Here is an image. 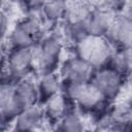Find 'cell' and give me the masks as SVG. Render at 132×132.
Masks as SVG:
<instances>
[{
  "label": "cell",
  "mask_w": 132,
  "mask_h": 132,
  "mask_svg": "<svg viewBox=\"0 0 132 132\" xmlns=\"http://www.w3.org/2000/svg\"><path fill=\"white\" fill-rule=\"evenodd\" d=\"M82 55L91 63H101L109 55L107 44L99 39L94 40H84L81 44Z\"/></svg>",
  "instance_id": "6da1fadb"
},
{
  "label": "cell",
  "mask_w": 132,
  "mask_h": 132,
  "mask_svg": "<svg viewBox=\"0 0 132 132\" xmlns=\"http://www.w3.org/2000/svg\"><path fill=\"white\" fill-rule=\"evenodd\" d=\"M119 75L114 70H105L98 75L96 88L102 95H112L119 87Z\"/></svg>",
  "instance_id": "7a4b0ae2"
},
{
  "label": "cell",
  "mask_w": 132,
  "mask_h": 132,
  "mask_svg": "<svg viewBox=\"0 0 132 132\" xmlns=\"http://www.w3.org/2000/svg\"><path fill=\"white\" fill-rule=\"evenodd\" d=\"M110 26L112 27L114 37L118 39V41L129 43L131 36V23L129 20L124 18L122 20L116 21L114 23H111Z\"/></svg>",
  "instance_id": "3957f363"
},
{
  "label": "cell",
  "mask_w": 132,
  "mask_h": 132,
  "mask_svg": "<svg viewBox=\"0 0 132 132\" xmlns=\"http://www.w3.org/2000/svg\"><path fill=\"white\" fill-rule=\"evenodd\" d=\"M90 31L96 32L95 34H99V32L108 30L109 26L111 25V22L109 21L108 14H106L103 11H97L93 13L90 18Z\"/></svg>",
  "instance_id": "277c9868"
},
{
  "label": "cell",
  "mask_w": 132,
  "mask_h": 132,
  "mask_svg": "<svg viewBox=\"0 0 132 132\" xmlns=\"http://www.w3.org/2000/svg\"><path fill=\"white\" fill-rule=\"evenodd\" d=\"M29 58L30 57H29V54L27 52L19 51L18 53H15L12 56L11 67L14 68L16 71L24 70V68H26L28 63H29Z\"/></svg>",
  "instance_id": "5b68a950"
},
{
  "label": "cell",
  "mask_w": 132,
  "mask_h": 132,
  "mask_svg": "<svg viewBox=\"0 0 132 132\" xmlns=\"http://www.w3.org/2000/svg\"><path fill=\"white\" fill-rule=\"evenodd\" d=\"M4 27H5V18H4V15L0 12V33L3 31Z\"/></svg>",
  "instance_id": "8992f818"
}]
</instances>
